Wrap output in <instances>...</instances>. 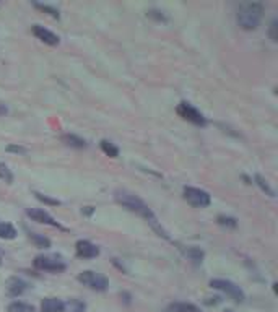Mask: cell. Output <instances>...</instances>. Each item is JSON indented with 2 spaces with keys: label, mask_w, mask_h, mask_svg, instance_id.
I'll return each instance as SVG.
<instances>
[{
  "label": "cell",
  "mask_w": 278,
  "mask_h": 312,
  "mask_svg": "<svg viewBox=\"0 0 278 312\" xmlns=\"http://www.w3.org/2000/svg\"><path fill=\"white\" fill-rule=\"evenodd\" d=\"M114 197H116V200L119 202L122 207H126L129 211L137 213L139 216L146 219V223L150 224L151 228L156 231L159 236H163L164 239H168V234H166V231L161 228V224L158 223L156 216L153 215V211L150 210V208H148V205L145 204L143 200L139 199L135 194H131V192H127V191H117Z\"/></svg>",
  "instance_id": "6da1fadb"
},
{
  "label": "cell",
  "mask_w": 278,
  "mask_h": 312,
  "mask_svg": "<svg viewBox=\"0 0 278 312\" xmlns=\"http://www.w3.org/2000/svg\"><path fill=\"white\" fill-rule=\"evenodd\" d=\"M264 15V5L259 2L243 3L238 10V23L246 31H252L259 26Z\"/></svg>",
  "instance_id": "7a4b0ae2"
},
{
  "label": "cell",
  "mask_w": 278,
  "mask_h": 312,
  "mask_svg": "<svg viewBox=\"0 0 278 312\" xmlns=\"http://www.w3.org/2000/svg\"><path fill=\"white\" fill-rule=\"evenodd\" d=\"M210 286L215 290H218L221 293H225L226 296H230L234 303H243L246 296H244V291L239 288L236 283H233L230 280H220V278H215L210 281Z\"/></svg>",
  "instance_id": "3957f363"
},
{
  "label": "cell",
  "mask_w": 278,
  "mask_h": 312,
  "mask_svg": "<svg viewBox=\"0 0 278 312\" xmlns=\"http://www.w3.org/2000/svg\"><path fill=\"white\" fill-rule=\"evenodd\" d=\"M78 281L80 283H83L85 286H88L90 290H95V291H106L108 286H109V281H108L106 277H103L101 273H96V272H91V270H86V272L80 273Z\"/></svg>",
  "instance_id": "277c9868"
},
{
  "label": "cell",
  "mask_w": 278,
  "mask_h": 312,
  "mask_svg": "<svg viewBox=\"0 0 278 312\" xmlns=\"http://www.w3.org/2000/svg\"><path fill=\"white\" fill-rule=\"evenodd\" d=\"M34 267L39 268V270H44V272L59 273V272L65 270V262L59 259V257H54V255H38L34 259Z\"/></svg>",
  "instance_id": "5b68a950"
},
{
  "label": "cell",
  "mask_w": 278,
  "mask_h": 312,
  "mask_svg": "<svg viewBox=\"0 0 278 312\" xmlns=\"http://www.w3.org/2000/svg\"><path fill=\"white\" fill-rule=\"evenodd\" d=\"M184 199L187 200L192 207H197V208H205L210 205V202H212V197H210L208 192L202 191V189H197V187H185Z\"/></svg>",
  "instance_id": "8992f818"
},
{
  "label": "cell",
  "mask_w": 278,
  "mask_h": 312,
  "mask_svg": "<svg viewBox=\"0 0 278 312\" xmlns=\"http://www.w3.org/2000/svg\"><path fill=\"white\" fill-rule=\"evenodd\" d=\"M176 111H177V114L181 115L182 119L192 122V124H195V125L203 127V125L207 124V119L203 117V114L200 111H197V109L192 106V104H189V103H185V101L179 104Z\"/></svg>",
  "instance_id": "52a82bcc"
},
{
  "label": "cell",
  "mask_w": 278,
  "mask_h": 312,
  "mask_svg": "<svg viewBox=\"0 0 278 312\" xmlns=\"http://www.w3.org/2000/svg\"><path fill=\"white\" fill-rule=\"evenodd\" d=\"M75 250H77V255L82 257V259H95V257L100 255V249L90 241H78Z\"/></svg>",
  "instance_id": "ba28073f"
},
{
  "label": "cell",
  "mask_w": 278,
  "mask_h": 312,
  "mask_svg": "<svg viewBox=\"0 0 278 312\" xmlns=\"http://www.w3.org/2000/svg\"><path fill=\"white\" fill-rule=\"evenodd\" d=\"M33 34L42 42H46L49 46H57L59 44V36L54 34L52 31H49L47 28L41 26V24H34L33 26Z\"/></svg>",
  "instance_id": "9c48e42d"
},
{
  "label": "cell",
  "mask_w": 278,
  "mask_h": 312,
  "mask_svg": "<svg viewBox=\"0 0 278 312\" xmlns=\"http://www.w3.org/2000/svg\"><path fill=\"white\" fill-rule=\"evenodd\" d=\"M26 213H28L29 218H33L34 221H38V223H44V224H49V226H59L57 221H55V219L44 210H39V208H29Z\"/></svg>",
  "instance_id": "30bf717a"
},
{
  "label": "cell",
  "mask_w": 278,
  "mask_h": 312,
  "mask_svg": "<svg viewBox=\"0 0 278 312\" xmlns=\"http://www.w3.org/2000/svg\"><path fill=\"white\" fill-rule=\"evenodd\" d=\"M41 312H64V303L57 298H46L41 303Z\"/></svg>",
  "instance_id": "8fae6325"
},
{
  "label": "cell",
  "mask_w": 278,
  "mask_h": 312,
  "mask_svg": "<svg viewBox=\"0 0 278 312\" xmlns=\"http://www.w3.org/2000/svg\"><path fill=\"white\" fill-rule=\"evenodd\" d=\"M24 290H26V283L20 278H11L7 285V291L10 296H20Z\"/></svg>",
  "instance_id": "7c38bea8"
},
{
  "label": "cell",
  "mask_w": 278,
  "mask_h": 312,
  "mask_svg": "<svg viewBox=\"0 0 278 312\" xmlns=\"http://www.w3.org/2000/svg\"><path fill=\"white\" fill-rule=\"evenodd\" d=\"M166 312H200V309L189 303H174L168 306Z\"/></svg>",
  "instance_id": "4fadbf2b"
},
{
  "label": "cell",
  "mask_w": 278,
  "mask_h": 312,
  "mask_svg": "<svg viewBox=\"0 0 278 312\" xmlns=\"http://www.w3.org/2000/svg\"><path fill=\"white\" fill-rule=\"evenodd\" d=\"M62 142L69 146H73V148H85L86 142L83 138H80L77 135H72V133H67V135H62Z\"/></svg>",
  "instance_id": "5bb4252c"
},
{
  "label": "cell",
  "mask_w": 278,
  "mask_h": 312,
  "mask_svg": "<svg viewBox=\"0 0 278 312\" xmlns=\"http://www.w3.org/2000/svg\"><path fill=\"white\" fill-rule=\"evenodd\" d=\"M85 303H82L80 299H70L69 303H64V312H85Z\"/></svg>",
  "instance_id": "9a60e30c"
},
{
  "label": "cell",
  "mask_w": 278,
  "mask_h": 312,
  "mask_svg": "<svg viewBox=\"0 0 278 312\" xmlns=\"http://www.w3.org/2000/svg\"><path fill=\"white\" fill-rule=\"evenodd\" d=\"M16 229L10 223H0V237L2 239H15Z\"/></svg>",
  "instance_id": "2e32d148"
},
{
  "label": "cell",
  "mask_w": 278,
  "mask_h": 312,
  "mask_svg": "<svg viewBox=\"0 0 278 312\" xmlns=\"http://www.w3.org/2000/svg\"><path fill=\"white\" fill-rule=\"evenodd\" d=\"M8 312H36L33 306H29L26 303L21 301H15L8 306Z\"/></svg>",
  "instance_id": "e0dca14e"
},
{
  "label": "cell",
  "mask_w": 278,
  "mask_h": 312,
  "mask_svg": "<svg viewBox=\"0 0 278 312\" xmlns=\"http://www.w3.org/2000/svg\"><path fill=\"white\" fill-rule=\"evenodd\" d=\"M101 150L106 153L108 156H111V158H117V156H119V148H117L114 143L108 142V140H103V142H101Z\"/></svg>",
  "instance_id": "ac0fdd59"
},
{
  "label": "cell",
  "mask_w": 278,
  "mask_h": 312,
  "mask_svg": "<svg viewBox=\"0 0 278 312\" xmlns=\"http://www.w3.org/2000/svg\"><path fill=\"white\" fill-rule=\"evenodd\" d=\"M0 179L8 182V184L13 182V174H11V171L8 169V166L5 163H0Z\"/></svg>",
  "instance_id": "d6986e66"
},
{
  "label": "cell",
  "mask_w": 278,
  "mask_h": 312,
  "mask_svg": "<svg viewBox=\"0 0 278 312\" xmlns=\"http://www.w3.org/2000/svg\"><path fill=\"white\" fill-rule=\"evenodd\" d=\"M256 181H257V184H259V187H261V189H262V191H264V192H267V194L270 195V197H275V192H274V191H272V189L269 187V184H267V181H265V179H264V177H262V176H256Z\"/></svg>",
  "instance_id": "ffe728a7"
},
{
  "label": "cell",
  "mask_w": 278,
  "mask_h": 312,
  "mask_svg": "<svg viewBox=\"0 0 278 312\" xmlns=\"http://www.w3.org/2000/svg\"><path fill=\"white\" fill-rule=\"evenodd\" d=\"M29 237H31V241H34L39 247H44L46 249V247L51 246V241H49L47 237H42V236H38V234H31Z\"/></svg>",
  "instance_id": "44dd1931"
},
{
  "label": "cell",
  "mask_w": 278,
  "mask_h": 312,
  "mask_svg": "<svg viewBox=\"0 0 278 312\" xmlns=\"http://www.w3.org/2000/svg\"><path fill=\"white\" fill-rule=\"evenodd\" d=\"M34 7H36V8H39V10H42V11H47V13L51 15V16H54V18H59V16H60V15H59V10H55V8H52V7H49V5L36 3Z\"/></svg>",
  "instance_id": "7402d4cb"
},
{
  "label": "cell",
  "mask_w": 278,
  "mask_h": 312,
  "mask_svg": "<svg viewBox=\"0 0 278 312\" xmlns=\"http://www.w3.org/2000/svg\"><path fill=\"white\" fill-rule=\"evenodd\" d=\"M277 24H278V21H277V20H274V21H272V23H270L269 36H270V39H272V41H277V39H278V33H277V29H278V26H277Z\"/></svg>",
  "instance_id": "603a6c76"
},
{
  "label": "cell",
  "mask_w": 278,
  "mask_h": 312,
  "mask_svg": "<svg viewBox=\"0 0 278 312\" xmlns=\"http://www.w3.org/2000/svg\"><path fill=\"white\" fill-rule=\"evenodd\" d=\"M36 197H38L39 200H42V202H46V204H51V205H59V202H57V200L47 199V197H44V195H41V194H36Z\"/></svg>",
  "instance_id": "cb8c5ba5"
},
{
  "label": "cell",
  "mask_w": 278,
  "mask_h": 312,
  "mask_svg": "<svg viewBox=\"0 0 278 312\" xmlns=\"http://www.w3.org/2000/svg\"><path fill=\"white\" fill-rule=\"evenodd\" d=\"M8 112V109H7V106H5L3 103H0V115H5Z\"/></svg>",
  "instance_id": "d4e9b609"
},
{
  "label": "cell",
  "mask_w": 278,
  "mask_h": 312,
  "mask_svg": "<svg viewBox=\"0 0 278 312\" xmlns=\"http://www.w3.org/2000/svg\"><path fill=\"white\" fill-rule=\"evenodd\" d=\"M8 150H10V151H20V153H24V151H26L24 148H20V146H18V148H16V146H10Z\"/></svg>",
  "instance_id": "484cf974"
},
{
  "label": "cell",
  "mask_w": 278,
  "mask_h": 312,
  "mask_svg": "<svg viewBox=\"0 0 278 312\" xmlns=\"http://www.w3.org/2000/svg\"><path fill=\"white\" fill-rule=\"evenodd\" d=\"M0 264H2V254H0Z\"/></svg>",
  "instance_id": "4316f807"
}]
</instances>
